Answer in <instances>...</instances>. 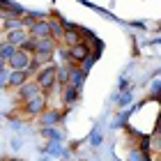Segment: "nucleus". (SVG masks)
<instances>
[{"label":"nucleus","instance_id":"3","mask_svg":"<svg viewBox=\"0 0 161 161\" xmlns=\"http://www.w3.org/2000/svg\"><path fill=\"white\" fill-rule=\"evenodd\" d=\"M30 58H32V53H28V51H23V48H14V53L7 58V64H9L12 69H25L28 71Z\"/></svg>","mask_w":161,"mask_h":161},{"label":"nucleus","instance_id":"1","mask_svg":"<svg viewBox=\"0 0 161 161\" xmlns=\"http://www.w3.org/2000/svg\"><path fill=\"white\" fill-rule=\"evenodd\" d=\"M48 94L46 92H37V94H32L30 99H23V104H21V113L25 115V118H37V115L46 108L48 104Z\"/></svg>","mask_w":161,"mask_h":161},{"label":"nucleus","instance_id":"6","mask_svg":"<svg viewBox=\"0 0 161 161\" xmlns=\"http://www.w3.org/2000/svg\"><path fill=\"white\" fill-rule=\"evenodd\" d=\"M28 32H30L32 39H37V37H53L51 21H46V19H39V21H35V23H30L28 25Z\"/></svg>","mask_w":161,"mask_h":161},{"label":"nucleus","instance_id":"13","mask_svg":"<svg viewBox=\"0 0 161 161\" xmlns=\"http://www.w3.org/2000/svg\"><path fill=\"white\" fill-rule=\"evenodd\" d=\"M32 60H35V62H37L39 67H42V64L53 62V53H35V55H32Z\"/></svg>","mask_w":161,"mask_h":161},{"label":"nucleus","instance_id":"12","mask_svg":"<svg viewBox=\"0 0 161 161\" xmlns=\"http://www.w3.org/2000/svg\"><path fill=\"white\" fill-rule=\"evenodd\" d=\"M14 48L16 46H12L9 42H0V62H7V58L14 53Z\"/></svg>","mask_w":161,"mask_h":161},{"label":"nucleus","instance_id":"10","mask_svg":"<svg viewBox=\"0 0 161 161\" xmlns=\"http://www.w3.org/2000/svg\"><path fill=\"white\" fill-rule=\"evenodd\" d=\"M28 78H30V71H25V69H12V74L7 76L5 83L9 87H19V85H23Z\"/></svg>","mask_w":161,"mask_h":161},{"label":"nucleus","instance_id":"15","mask_svg":"<svg viewBox=\"0 0 161 161\" xmlns=\"http://www.w3.org/2000/svg\"><path fill=\"white\" fill-rule=\"evenodd\" d=\"M64 39H67V44H74V42H78V35L76 32H67V35H64Z\"/></svg>","mask_w":161,"mask_h":161},{"label":"nucleus","instance_id":"16","mask_svg":"<svg viewBox=\"0 0 161 161\" xmlns=\"http://www.w3.org/2000/svg\"><path fill=\"white\" fill-rule=\"evenodd\" d=\"M0 42H3V30H0Z\"/></svg>","mask_w":161,"mask_h":161},{"label":"nucleus","instance_id":"17","mask_svg":"<svg viewBox=\"0 0 161 161\" xmlns=\"http://www.w3.org/2000/svg\"><path fill=\"white\" fill-rule=\"evenodd\" d=\"M14 161H21V159H14Z\"/></svg>","mask_w":161,"mask_h":161},{"label":"nucleus","instance_id":"14","mask_svg":"<svg viewBox=\"0 0 161 161\" xmlns=\"http://www.w3.org/2000/svg\"><path fill=\"white\" fill-rule=\"evenodd\" d=\"M76 92H78V87H74V85H64V101H67V104H71V101L76 99Z\"/></svg>","mask_w":161,"mask_h":161},{"label":"nucleus","instance_id":"8","mask_svg":"<svg viewBox=\"0 0 161 161\" xmlns=\"http://www.w3.org/2000/svg\"><path fill=\"white\" fill-rule=\"evenodd\" d=\"M37 120H39V124L42 127H53V124H58L62 120V113L60 111H55V108H44V111L37 115Z\"/></svg>","mask_w":161,"mask_h":161},{"label":"nucleus","instance_id":"9","mask_svg":"<svg viewBox=\"0 0 161 161\" xmlns=\"http://www.w3.org/2000/svg\"><path fill=\"white\" fill-rule=\"evenodd\" d=\"M37 92H42V90H39V85L35 83V78H28L23 85L16 87V97H19L21 101H23V99H30L32 94H37Z\"/></svg>","mask_w":161,"mask_h":161},{"label":"nucleus","instance_id":"2","mask_svg":"<svg viewBox=\"0 0 161 161\" xmlns=\"http://www.w3.org/2000/svg\"><path fill=\"white\" fill-rule=\"evenodd\" d=\"M35 83H37L39 90L46 92V94L53 90V85H58L55 83V62H48V64H44V67H39L35 71Z\"/></svg>","mask_w":161,"mask_h":161},{"label":"nucleus","instance_id":"4","mask_svg":"<svg viewBox=\"0 0 161 161\" xmlns=\"http://www.w3.org/2000/svg\"><path fill=\"white\" fill-rule=\"evenodd\" d=\"M67 58L71 62H85L90 58V46L85 42H74L69 44V51H67Z\"/></svg>","mask_w":161,"mask_h":161},{"label":"nucleus","instance_id":"11","mask_svg":"<svg viewBox=\"0 0 161 161\" xmlns=\"http://www.w3.org/2000/svg\"><path fill=\"white\" fill-rule=\"evenodd\" d=\"M67 80H69V64H60V67L55 64V83L67 85Z\"/></svg>","mask_w":161,"mask_h":161},{"label":"nucleus","instance_id":"7","mask_svg":"<svg viewBox=\"0 0 161 161\" xmlns=\"http://www.w3.org/2000/svg\"><path fill=\"white\" fill-rule=\"evenodd\" d=\"M30 39V32H28V28H12V30H7V35H5V42H9L12 46H23V44Z\"/></svg>","mask_w":161,"mask_h":161},{"label":"nucleus","instance_id":"5","mask_svg":"<svg viewBox=\"0 0 161 161\" xmlns=\"http://www.w3.org/2000/svg\"><path fill=\"white\" fill-rule=\"evenodd\" d=\"M58 46H60V42L55 37H37V39H32V51L35 53H53L55 55Z\"/></svg>","mask_w":161,"mask_h":161}]
</instances>
